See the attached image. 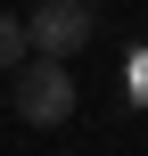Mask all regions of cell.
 Returning a JSON list of instances; mask_svg holds the SVG:
<instances>
[{
	"mask_svg": "<svg viewBox=\"0 0 148 156\" xmlns=\"http://www.w3.org/2000/svg\"><path fill=\"white\" fill-rule=\"evenodd\" d=\"M25 25V58H41V66H66L91 33H99V16L82 8V0H41L33 16H16Z\"/></svg>",
	"mask_w": 148,
	"mask_h": 156,
	"instance_id": "6da1fadb",
	"label": "cell"
},
{
	"mask_svg": "<svg viewBox=\"0 0 148 156\" xmlns=\"http://www.w3.org/2000/svg\"><path fill=\"white\" fill-rule=\"evenodd\" d=\"M74 107H82V90H74V74L66 66H16V115L33 123V132H58V123H74Z\"/></svg>",
	"mask_w": 148,
	"mask_h": 156,
	"instance_id": "7a4b0ae2",
	"label": "cell"
},
{
	"mask_svg": "<svg viewBox=\"0 0 148 156\" xmlns=\"http://www.w3.org/2000/svg\"><path fill=\"white\" fill-rule=\"evenodd\" d=\"M16 66H25V25L0 8V74H16Z\"/></svg>",
	"mask_w": 148,
	"mask_h": 156,
	"instance_id": "3957f363",
	"label": "cell"
},
{
	"mask_svg": "<svg viewBox=\"0 0 148 156\" xmlns=\"http://www.w3.org/2000/svg\"><path fill=\"white\" fill-rule=\"evenodd\" d=\"M132 90H148V49H132Z\"/></svg>",
	"mask_w": 148,
	"mask_h": 156,
	"instance_id": "277c9868",
	"label": "cell"
}]
</instances>
